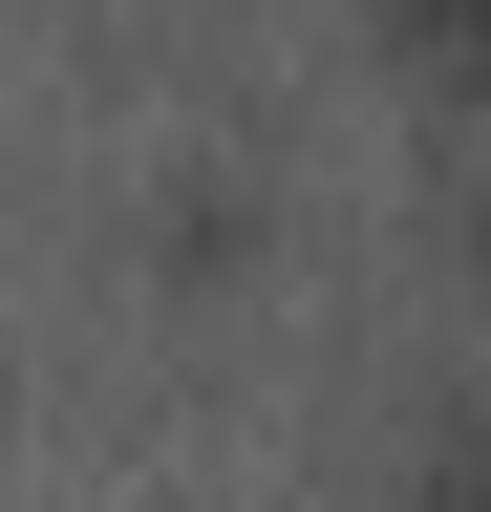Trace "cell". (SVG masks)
I'll use <instances>...</instances> for the list:
<instances>
[{"label": "cell", "instance_id": "7a4b0ae2", "mask_svg": "<svg viewBox=\"0 0 491 512\" xmlns=\"http://www.w3.org/2000/svg\"><path fill=\"white\" fill-rule=\"evenodd\" d=\"M406 22H427V43H491V0H406Z\"/></svg>", "mask_w": 491, "mask_h": 512}, {"label": "cell", "instance_id": "6da1fadb", "mask_svg": "<svg viewBox=\"0 0 491 512\" xmlns=\"http://www.w3.org/2000/svg\"><path fill=\"white\" fill-rule=\"evenodd\" d=\"M427 512H491V427H470V448H449V491H427Z\"/></svg>", "mask_w": 491, "mask_h": 512}]
</instances>
